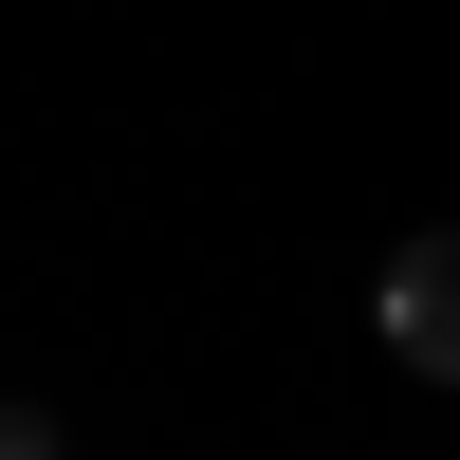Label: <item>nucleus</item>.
I'll return each mask as SVG.
<instances>
[{
  "label": "nucleus",
  "instance_id": "obj_1",
  "mask_svg": "<svg viewBox=\"0 0 460 460\" xmlns=\"http://www.w3.org/2000/svg\"><path fill=\"white\" fill-rule=\"evenodd\" d=\"M368 332H387V368H405V387H460V221L387 240V277H368Z\"/></svg>",
  "mask_w": 460,
  "mask_h": 460
},
{
  "label": "nucleus",
  "instance_id": "obj_2",
  "mask_svg": "<svg viewBox=\"0 0 460 460\" xmlns=\"http://www.w3.org/2000/svg\"><path fill=\"white\" fill-rule=\"evenodd\" d=\"M0 460H56V424H37V405H0Z\"/></svg>",
  "mask_w": 460,
  "mask_h": 460
}]
</instances>
